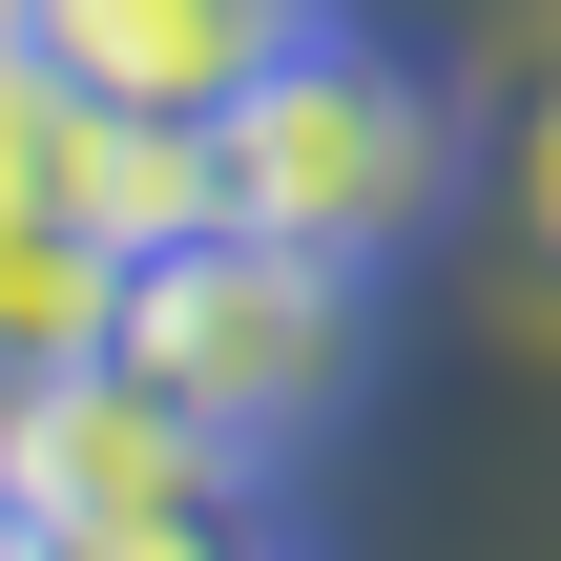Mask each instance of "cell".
I'll list each match as a JSON object with an SVG mask.
<instances>
[{
	"instance_id": "obj_7",
	"label": "cell",
	"mask_w": 561,
	"mask_h": 561,
	"mask_svg": "<svg viewBox=\"0 0 561 561\" xmlns=\"http://www.w3.org/2000/svg\"><path fill=\"white\" fill-rule=\"evenodd\" d=\"M0 62H21V0H0Z\"/></svg>"
},
{
	"instance_id": "obj_3",
	"label": "cell",
	"mask_w": 561,
	"mask_h": 561,
	"mask_svg": "<svg viewBox=\"0 0 561 561\" xmlns=\"http://www.w3.org/2000/svg\"><path fill=\"white\" fill-rule=\"evenodd\" d=\"M0 500H21V520H62V541H167V520L271 500V458H229L208 416H167L125 354H62V375H21V396H0Z\"/></svg>"
},
{
	"instance_id": "obj_4",
	"label": "cell",
	"mask_w": 561,
	"mask_h": 561,
	"mask_svg": "<svg viewBox=\"0 0 561 561\" xmlns=\"http://www.w3.org/2000/svg\"><path fill=\"white\" fill-rule=\"evenodd\" d=\"M312 21H354V0H21V62L125 104V125H167V146H208Z\"/></svg>"
},
{
	"instance_id": "obj_6",
	"label": "cell",
	"mask_w": 561,
	"mask_h": 561,
	"mask_svg": "<svg viewBox=\"0 0 561 561\" xmlns=\"http://www.w3.org/2000/svg\"><path fill=\"white\" fill-rule=\"evenodd\" d=\"M0 561H104V541H62V520H21V500H0Z\"/></svg>"
},
{
	"instance_id": "obj_2",
	"label": "cell",
	"mask_w": 561,
	"mask_h": 561,
	"mask_svg": "<svg viewBox=\"0 0 561 561\" xmlns=\"http://www.w3.org/2000/svg\"><path fill=\"white\" fill-rule=\"evenodd\" d=\"M208 208L291 229V250H333V271H416V250L479 208V104H458L437 42L312 21V42L208 125Z\"/></svg>"
},
{
	"instance_id": "obj_1",
	"label": "cell",
	"mask_w": 561,
	"mask_h": 561,
	"mask_svg": "<svg viewBox=\"0 0 561 561\" xmlns=\"http://www.w3.org/2000/svg\"><path fill=\"white\" fill-rule=\"evenodd\" d=\"M375 291L396 271H333V250H291V229H250V208H187V229H146L125 271H104V354L167 396V416H208L229 458H312L354 396H375Z\"/></svg>"
},
{
	"instance_id": "obj_5",
	"label": "cell",
	"mask_w": 561,
	"mask_h": 561,
	"mask_svg": "<svg viewBox=\"0 0 561 561\" xmlns=\"http://www.w3.org/2000/svg\"><path fill=\"white\" fill-rule=\"evenodd\" d=\"M500 208H520V250L561 271V62H541V104H520V146H500Z\"/></svg>"
}]
</instances>
